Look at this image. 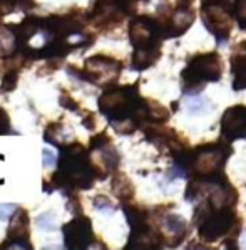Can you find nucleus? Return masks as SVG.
<instances>
[{"label": "nucleus", "mask_w": 246, "mask_h": 250, "mask_svg": "<svg viewBox=\"0 0 246 250\" xmlns=\"http://www.w3.org/2000/svg\"><path fill=\"white\" fill-rule=\"evenodd\" d=\"M209 103L201 96H186L184 98V109L188 114H203L208 111Z\"/></svg>", "instance_id": "nucleus-16"}, {"label": "nucleus", "mask_w": 246, "mask_h": 250, "mask_svg": "<svg viewBox=\"0 0 246 250\" xmlns=\"http://www.w3.org/2000/svg\"><path fill=\"white\" fill-rule=\"evenodd\" d=\"M62 134H64V129H62V123H51L45 129V141L52 145H60L62 141Z\"/></svg>", "instance_id": "nucleus-17"}, {"label": "nucleus", "mask_w": 246, "mask_h": 250, "mask_svg": "<svg viewBox=\"0 0 246 250\" xmlns=\"http://www.w3.org/2000/svg\"><path fill=\"white\" fill-rule=\"evenodd\" d=\"M84 126H86L87 129H94L95 128V118H94V114H87V116L84 118Z\"/></svg>", "instance_id": "nucleus-28"}, {"label": "nucleus", "mask_w": 246, "mask_h": 250, "mask_svg": "<svg viewBox=\"0 0 246 250\" xmlns=\"http://www.w3.org/2000/svg\"><path fill=\"white\" fill-rule=\"evenodd\" d=\"M92 203H94V208L99 210V211H106V213H113L114 210H116V207L111 203V200L107 197H104V195H97L94 200H92Z\"/></svg>", "instance_id": "nucleus-20"}, {"label": "nucleus", "mask_w": 246, "mask_h": 250, "mask_svg": "<svg viewBox=\"0 0 246 250\" xmlns=\"http://www.w3.org/2000/svg\"><path fill=\"white\" fill-rule=\"evenodd\" d=\"M17 2V5L20 7V9H24V10H29V9H32L36 3H34V0H15Z\"/></svg>", "instance_id": "nucleus-29"}, {"label": "nucleus", "mask_w": 246, "mask_h": 250, "mask_svg": "<svg viewBox=\"0 0 246 250\" xmlns=\"http://www.w3.org/2000/svg\"><path fill=\"white\" fill-rule=\"evenodd\" d=\"M42 163H44V168H51V167H54V165L57 163L56 155H54L52 149L45 148L44 151H42Z\"/></svg>", "instance_id": "nucleus-25"}, {"label": "nucleus", "mask_w": 246, "mask_h": 250, "mask_svg": "<svg viewBox=\"0 0 246 250\" xmlns=\"http://www.w3.org/2000/svg\"><path fill=\"white\" fill-rule=\"evenodd\" d=\"M12 30H14L15 37H17V41H19V45L27 44V41L32 39L36 34H39L42 30V19L25 17L19 25H14Z\"/></svg>", "instance_id": "nucleus-11"}, {"label": "nucleus", "mask_w": 246, "mask_h": 250, "mask_svg": "<svg viewBox=\"0 0 246 250\" xmlns=\"http://www.w3.org/2000/svg\"><path fill=\"white\" fill-rule=\"evenodd\" d=\"M234 15L241 29H246V0H236L234 2Z\"/></svg>", "instance_id": "nucleus-21"}, {"label": "nucleus", "mask_w": 246, "mask_h": 250, "mask_svg": "<svg viewBox=\"0 0 246 250\" xmlns=\"http://www.w3.org/2000/svg\"><path fill=\"white\" fill-rule=\"evenodd\" d=\"M243 245L246 247V232H245V235H243Z\"/></svg>", "instance_id": "nucleus-31"}, {"label": "nucleus", "mask_w": 246, "mask_h": 250, "mask_svg": "<svg viewBox=\"0 0 246 250\" xmlns=\"http://www.w3.org/2000/svg\"><path fill=\"white\" fill-rule=\"evenodd\" d=\"M59 101H60V106H64V109H71V111H74V113L79 111V104L72 99V96H69V92L64 91L62 94H60Z\"/></svg>", "instance_id": "nucleus-22"}, {"label": "nucleus", "mask_w": 246, "mask_h": 250, "mask_svg": "<svg viewBox=\"0 0 246 250\" xmlns=\"http://www.w3.org/2000/svg\"><path fill=\"white\" fill-rule=\"evenodd\" d=\"M64 240L67 249H87L92 242V224L86 217H76L62 229Z\"/></svg>", "instance_id": "nucleus-6"}, {"label": "nucleus", "mask_w": 246, "mask_h": 250, "mask_svg": "<svg viewBox=\"0 0 246 250\" xmlns=\"http://www.w3.org/2000/svg\"><path fill=\"white\" fill-rule=\"evenodd\" d=\"M37 227H40L42 230H45V232H52V230H56V215L52 213V211H45V213H42L39 218H37Z\"/></svg>", "instance_id": "nucleus-18"}, {"label": "nucleus", "mask_w": 246, "mask_h": 250, "mask_svg": "<svg viewBox=\"0 0 246 250\" xmlns=\"http://www.w3.org/2000/svg\"><path fill=\"white\" fill-rule=\"evenodd\" d=\"M15 5H17L15 0H0V17H3V15L12 12Z\"/></svg>", "instance_id": "nucleus-27"}, {"label": "nucleus", "mask_w": 246, "mask_h": 250, "mask_svg": "<svg viewBox=\"0 0 246 250\" xmlns=\"http://www.w3.org/2000/svg\"><path fill=\"white\" fill-rule=\"evenodd\" d=\"M203 24L208 27L211 34L216 36L218 41H226L231 32V17H229L226 7L218 3L205 2L201 9Z\"/></svg>", "instance_id": "nucleus-5"}, {"label": "nucleus", "mask_w": 246, "mask_h": 250, "mask_svg": "<svg viewBox=\"0 0 246 250\" xmlns=\"http://www.w3.org/2000/svg\"><path fill=\"white\" fill-rule=\"evenodd\" d=\"M164 244V238L152 230L148 224L141 227H134L129 237L128 249H157Z\"/></svg>", "instance_id": "nucleus-8"}, {"label": "nucleus", "mask_w": 246, "mask_h": 250, "mask_svg": "<svg viewBox=\"0 0 246 250\" xmlns=\"http://www.w3.org/2000/svg\"><path fill=\"white\" fill-rule=\"evenodd\" d=\"M69 72L87 83L104 86V84H114L117 81L121 74V62L106 56H94L86 61V67L82 71H74V67H69Z\"/></svg>", "instance_id": "nucleus-1"}, {"label": "nucleus", "mask_w": 246, "mask_h": 250, "mask_svg": "<svg viewBox=\"0 0 246 250\" xmlns=\"http://www.w3.org/2000/svg\"><path fill=\"white\" fill-rule=\"evenodd\" d=\"M19 51V41L15 37L12 27L0 25V56L10 57Z\"/></svg>", "instance_id": "nucleus-12"}, {"label": "nucleus", "mask_w": 246, "mask_h": 250, "mask_svg": "<svg viewBox=\"0 0 246 250\" xmlns=\"http://www.w3.org/2000/svg\"><path fill=\"white\" fill-rule=\"evenodd\" d=\"M221 136L226 141L246 138V106H233L221 118Z\"/></svg>", "instance_id": "nucleus-7"}, {"label": "nucleus", "mask_w": 246, "mask_h": 250, "mask_svg": "<svg viewBox=\"0 0 246 250\" xmlns=\"http://www.w3.org/2000/svg\"><path fill=\"white\" fill-rule=\"evenodd\" d=\"M228 155L229 148L226 145H208L205 148H198V151L191 155L189 165L198 178H209L221 171Z\"/></svg>", "instance_id": "nucleus-3"}, {"label": "nucleus", "mask_w": 246, "mask_h": 250, "mask_svg": "<svg viewBox=\"0 0 246 250\" xmlns=\"http://www.w3.org/2000/svg\"><path fill=\"white\" fill-rule=\"evenodd\" d=\"M163 229L171 235L172 242H181L186 233V222L181 215H166L163 220Z\"/></svg>", "instance_id": "nucleus-13"}, {"label": "nucleus", "mask_w": 246, "mask_h": 250, "mask_svg": "<svg viewBox=\"0 0 246 250\" xmlns=\"http://www.w3.org/2000/svg\"><path fill=\"white\" fill-rule=\"evenodd\" d=\"M241 47L245 49V52H236L231 57L229 64H231V72H233V89L241 91L246 89V42L241 44Z\"/></svg>", "instance_id": "nucleus-10"}, {"label": "nucleus", "mask_w": 246, "mask_h": 250, "mask_svg": "<svg viewBox=\"0 0 246 250\" xmlns=\"http://www.w3.org/2000/svg\"><path fill=\"white\" fill-rule=\"evenodd\" d=\"M10 133V119L7 116L5 109H0V134Z\"/></svg>", "instance_id": "nucleus-26"}, {"label": "nucleus", "mask_w": 246, "mask_h": 250, "mask_svg": "<svg viewBox=\"0 0 246 250\" xmlns=\"http://www.w3.org/2000/svg\"><path fill=\"white\" fill-rule=\"evenodd\" d=\"M17 210H19L17 205H14V203H0V220H9V218H12Z\"/></svg>", "instance_id": "nucleus-23"}, {"label": "nucleus", "mask_w": 246, "mask_h": 250, "mask_svg": "<svg viewBox=\"0 0 246 250\" xmlns=\"http://www.w3.org/2000/svg\"><path fill=\"white\" fill-rule=\"evenodd\" d=\"M203 210V220L199 224V235L205 240L213 242L216 238L228 233L234 222V211L231 207H211L206 203L201 207Z\"/></svg>", "instance_id": "nucleus-2"}, {"label": "nucleus", "mask_w": 246, "mask_h": 250, "mask_svg": "<svg viewBox=\"0 0 246 250\" xmlns=\"http://www.w3.org/2000/svg\"><path fill=\"white\" fill-rule=\"evenodd\" d=\"M159 59V51H148V49H134L132 56V67L137 71L148 69L149 66Z\"/></svg>", "instance_id": "nucleus-14"}, {"label": "nucleus", "mask_w": 246, "mask_h": 250, "mask_svg": "<svg viewBox=\"0 0 246 250\" xmlns=\"http://www.w3.org/2000/svg\"><path fill=\"white\" fill-rule=\"evenodd\" d=\"M209 3H218V5H223V7H228V0H206Z\"/></svg>", "instance_id": "nucleus-30"}, {"label": "nucleus", "mask_w": 246, "mask_h": 250, "mask_svg": "<svg viewBox=\"0 0 246 250\" xmlns=\"http://www.w3.org/2000/svg\"><path fill=\"white\" fill-rule=\"evenodd\" d=\"M221 78V62L216 54H199L191 59L188 67L183 71V81L186 86H194Z\"/></svg>", "instance_id": "nucleus-4"}, {"label": "nucleus", "mask_w": 246, "mask_h": 250, "mask_svg": "<svg viewBox=\"0 0 246 250\" xmlns=\"http://www.w3.org/2000/svg\"><path fill=\"white\" fill-rule=\"evenodd\" d=\"M113 190L116 193V197L119 200H129L134 195V187L132 183L126 178L124 175H114L113 178Z\"/></svg>", "instance_id": "nucleus-15"}, {"label": "nucleus", "mask_w": 246, "mask_h": 250, "mask_svg": "<svg viewBox=\"0 0 246 250\" xmlns=\"http://www.w3.org/2000/svg\"><path fill=\"white\" fill-rule=\"evenodd\" d=\"M111 141H109V138H107V134L106 133H101V134H97V136H94L91 140V149H101L104 148L106 145H109Z\"/></svg>", "instance_id": "nucleus-24"}, {"label": "nucleus", "mask_w": 246, "mask_h": 250, "mask_svg": "<svg viewBox=\"0 0 246 250\" xmlns=\"http://www.w3.org/2000/svg\"><path fill=\"white\" fill-rule=\"evenodd\" d=\"M17 81H19V71L17 69H9L3 76L2 81V89L5 92H10L17 87Z\"/></svg>", "instance_id": "nucleus-19"}, {"label": "nucleus", "mask_w": 246, "mask_h": 250, "mask_svg": "<svg viewBox=\"0 0 246 250\" xmlns=\"http://www.w3.org/2000/svg\"><path fill=\"white\" fill-rule=\"evenodd\" d=\"M9 242L7 244H14V242H29V215L25 210H17L14 217L10 218L9 232H7Z\"/></svg>", "instance_id": "nucleus-9"}]
</instances>
